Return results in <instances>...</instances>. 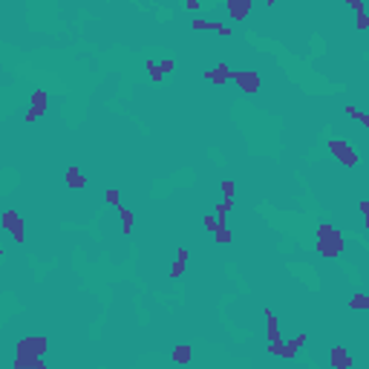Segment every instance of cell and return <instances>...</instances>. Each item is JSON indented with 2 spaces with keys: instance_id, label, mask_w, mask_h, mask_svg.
Here are the masks:
<instances>
[{
  "instance_id": "6da1fadb",
  "label": "cell",
  "mask_w": 369,
  "mask_h": 369,
  "mask_svg": "<svg viewBox=\"0 0 369 369\" xmlns=\"http://www.w3.org/2000/svg\"><path fill=\"white\" fill-rule=\"evenodd\" d=\"M317 243H320V251H323L326 257H338L340 246H343V237H340L332 225H320V231H317Z\"/></svg>"
},
{
  "instance_id": "7a4b0ae2",
  "label": "cell",
  "mask_w": 369,
  "mask_h": 369,
  "mask_svg": "<svg viewBox=\"0 0 369 369\" xmlns=\"http://www.w3.org/2000/svg\"><path fill=\"white\" fill-rule=\"evenodd\" d=\"M231 78L243 87V92H257L260 90V75H257V72H240V69H231Z\"/></svg>"
},
{
  "instance_id": "3957f363",
  "label": "cell",
  "mask_w": 369,
  "mask_h": 369,
  "mask_svg": "<svg viewBox=\"0 0 369 369\" xmlns=\"http://www.w3.org/2000/svg\"><path fill=\"white\" fill-rule=\"evenodd\" d=\"M329 147H332V153L338 156L343 164H358V153H355L349 144H343L340 139H332V142H329Z\"/></svg>"
},
{
  "instance_id": "277c9868",
  "label": "cell",
  "mask_w": 369,
  "mask_h": 369,
  "mask_svg": "<svg viewBox=\"0 0 369 369\" xmlns=\"http://www.w3.org/2000/svg\"><path fill=\"white\" fill-rule=\"evenodd\" d=\"M205 78H208V81H214V84H225V81L231 78V69H228V63H219L216 69L205 72Z\"/></svg>"
},
{
  "instance_id": "5b68a950",
  "label": "cell",
  "mask_w": 369,
  "mask_h": 369,
  "mask_svg": "<svg viewBox=\"0 0 369 369\" xmlns=\"http://www.w3.org/2000/svg\"><path fill=\"white\" fill-rule=\"evenodd\" d=\"M248 3H251V0H228V9H231V18L243 20V18L248 15Z\"/></svg>"
},
{
  "instance_id": "8992f818",
  "label": "cell",
  "mask_w": 369,
  "mask_h": 369,
  "mask_svg": "<svg viewBox=\"0 0 369 369\" xmlns=\"http://www.w3.org/2000/svg\"><path fill=\"white\" fill-rule=\"evenodd\" d=\"M43 104H46V98H43V92H38V95L32 98V110H29V116H26L29 122H35V119H38V113L43 110Z\"/></svg>"
},
{
  "instance_id": "52a82bcc",
  "label": "cell",
  "mask_w": 369,
  "mask_h": 369,
  "mask_svg": "<svg viewBox=\"0 0 369 369\" xmlns=\"http://www.w3.org/2000/svg\"><path fill=\"white\" fill-rule=\"evenodd\" d=\"M66 182L72 184V187H84V173H81L78 167H69V170H66Z\"/></svg>"
},
{
  "instance_id": "ba28073f",
  "label": "cell",
  "mask_w": 369,
  "mask_h": 369,
  "mask_svg": "<svg viewBox=\"0 0 369 369\" xmlns=\"http://www.w3.org/2000/svg\"><path fill=\"white\" fill-rule=\"evenodd\" d=\"M214 237H216V243H231V234H228V228H225V222H219V225H216Z\"/></svg>"
},
{
  "instance_id": "9c48e42d",
  "label": "cell",
  "mask_w": 369,
  "mask_h": 369,
  "mask_svg": "<svg viewBox=\"0 0 369 369\" xmlns=\"http://www.w3.org/2000/svg\"><path fill=\"white\" fill-rule=\"evenodd\" d=\"M349 306L352 308H369V297L367 294H355V297L349 300Z\"/></svg>"
},
{
  "instance_id": "30bf717a",
  "label": "cell",
  "mask_w": 369,
  "mask_h": 369,
  "mask_svg": "<svg viewBox=\"0 0 369 369\" xmlns=\"http://www.w3.org/2000/svg\"><path fill=\"white\" fill-rule=\"evenodd\" d=\"M187 263V251H179V260H176V266H173V271L170 274L173 277H179V271H182V266Z\"/></svg>"
},
{
  "instance_id": "8fae6325",
  "label": "cell",
  "mask_w": 369,
  "mask_h": 369,
  "mask_svg": "<svg viewBox=\"0 0 369 369\" xmlns=\"http://www.w3.org/2000/svg\"><path fill=\"white\" fill-rule=\"evenodd\" d=\"M119 211H122V222H124V231H130V228H133V214H130L127 208H119Z\"/></svg>"
},
{
  "instance_id": "7c38bea8",
  "label": "cell",
  "mask_w": 369,
  "mask_h": 369,
  "mask_svg": "<svg viewBox=\"0 0 369 369\" xmlns=\"http://www.w3.org/2000/svg\"><path fill=\"white\" fill-rule=\"evenodd\" d=\"M228 208H231V199L219 202V205H216V216H222V219H225V214H228Z\"/></svg>"
},
{
  "instance_id": "4fadbf2b",
  "label": "cell",
  "mask_w": 369,
  "mask_h": 369,
  "mask_svg": "<svg viewBox=\"0 0 369 369\" xmlns=\"http://www.w3.org/2000/svg\"><path fill=\"white\" fill-rule=\"evenodd\" d=\"M358 29H369V15L367 12H358Z\"/></svg>"
},
{
  "instance_id": "5bb4252c",
  "label": "cell",
  "mask_w": 369,
  "mask_h": 369,
  "mask_svg": "<svg viewBox=\"0 0 369 369\" xmlns=\"http://www.w3.org/2000/svg\"><path fill=\"white\" fill-rule=\"evenodd\" d=\"M193 29H216V26L208 23V20H202V18H196V20H193Z\"/></svg>"
},
{
  "instance_id": "9a60e30c",
  "label": "cell",
  "mask_w": 369,
  "mask_h": 369,
  "mask_svg": "<svg viewBox=\"0 0 369 369\" xmlns=\"http://www.w3.org/2000/svg\"><path fill=\"white\" fill-rule=\"evenodd\" d=\"M222 193L225 199H234V182H222Z\"/></svg>"
},
{
  "instance_id": "2e32d148",
  "label": "cell",
  "mask_w": 369,
  "mask_h": 369,
  "mask_svg": "<svg viewBox=\"0 0 369 369\" xmlns=\"http://www.w3.org/2000/svg\"><path fill=\"white\" fill-rule=\"evenodd\" d=\"M332 361H335V364H349V358H346L343 352H338V349L332 352Z\"/></svg>"
},
{
  "instance_id": "e0dca14e",
  "label": "cell",
  "mask_w": 369,
  "mask_h": 369,
  "mask_svg": "<svg viewBox=\"0 0 369 369\" xmlns=\"http://www.w3.org/2000/svg\"><path fill=\"white\" fill-rule=\"evenodd\" d=\"M187 358H190L187 349H176V361H187Z\"/></svg>"
},
{
  "instance_id": "ac0fdd59",
  "label": "cell",
  "mask_w": 369,
  "mask_h": 369,
  "mask_svg": "<svg viewBox=\"0 0 369 369\" xmlns=\"http://www.w3.org/2000/svg\"><path fill=\"white\" fill-rule=\"evenodd\" d=\"M107 202H116L119 205V190H107Z\"/></svg>"
},
{
  "instance_id": "d6986e66",
  "label": "cell",
  "mask_w": 369,
  "mask_h": 369,
  "mask_svg": "<svg viewBox=\"0 0 369 369\" xmlns=\"http://www.w3.org/2000/svg\"><path fill=\"white\" fill-rule=\"evenodd\" d=\"M349 6H352L355 12H364V3H361V0H349Z\"/></svg>"
},
{
  "instance_id": "ffe728a7",
  "label": "cell",
  "mask_w": 369,
  "mask_h": 369,
  "mask_svg": "<svg viewBox=\"0 0 369 369\" xmlns=\"http://www.w3.org/2000/svg\"><path fill=\"white\" fill-rule=\"evenodd\" d=\"M361 122H364V124H367V127H369V116H361Z\"/></svg>"
},
{
  "instance_id": "44dd1931",
  "label": "cell",
  "mask_w": 369,
  "mask_h": 369,
  "mask_svg": "<svg viewBox=\"0 0 369 369\" xmlns=\"http://www.w3.org/2000/svg\"><path fill=\"white\" fill-rule=\"evenodd\" d=\"M268 3H274V0H268Z\"/></svg>"
}]
</instances>
